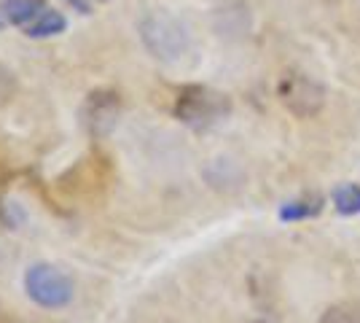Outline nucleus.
I'll return each mask as SVG.
<instances>
[{
  "instance_id": "2",
  "label": "nucleus",
  "mask_w": 360,
  "mask_h": 323,
  "mask_svg": "<svg viewBox=\"0 0 360 323\" xmlns=\"http://www.w3.org/2000/svg\"><path fill=\"white\" fill-rule=\"evenodd\" d=\"M25 291L35 305L46 310L68 308L73 302V280L54 264H32L25 272Z\"/></svg>"
},
{
  "instance_id": "10",
  "label": "nucleus",
  "mask_w": 360,
  "mask_h": 323,
  "mask_svg": "<svg viewBox=\"0 0 360 323\" xmlns=\"http://www.w3.org/2000/svg\"><path fill=\"white\" fill-rule=\"evenodd\" d=\"M317 323H360V302H342L328 308Z\"/></svg>"
},
{
  "instance_id": "11",
  "label": "nucleus",
  "mask_w": 360,
  "mask_h": 323,
  "mask_svg": "<svg viewBox=\"0 0 360 323\" xmlns=\"http://www.w3.org/2000/svg\"><path fill=\"white\" fill-rule=\"evenodd\" d=\"M25 224V210L16 202H3L0 200V227L6 229H16Z\"/></svg>"
},
{
  "instance_id": "3",
  "label": "nucleus",
  "mask_w": 360,
  "mask_h": 323,
  "mask_svg": "<svg viewBox=\"0 0 360 323\" xmlns=\"http://www.w3.org/2000/svg\"><path fill=\"white\" fill-rule=\"evenodd\" d=\"M140 35L148 51L159 60H178L188 49V32L169 14H150L140 25Z\"/></svg>"
},
{
  "instance_id": "5",
  "label": "nucleus",
  "mask_w": 360,
  "mask_h": 323,
  "mask_svg": "<svg viewBox=\"0 0 360 323\" xmlns=\"http://www.w3.org/2000/svg\"><path fill=\"white\" fill-rule=\"evenodd\" d=\"M121 116V100L116 92L110 89H97L86 97L84 103V110H81V119H84V127L91 138H105L113 132V127Z\"/></svg>"
},
{
  "instance_id": "9",
  "label": "nucleus",
  "mask_w": 360,
  "mask_h": 323,
  "mask_svg": "<svg viewBox=\"0 0 360 323\" xmlns=\"http://www.w3.org/2000/svg\"><path fill=\"white\" fill-rule=\"evenodd\" d=\"M330 200L342 215H358L360 213V186L358 184H336L330 191Z\"/></svg>"
},
{
  "instance_id": "1",
  "label": "nucleus",
  "mask_w": 360,
  "mask_h": 323,
  "mask_svg": "<svg viewBox=\"0 0 360 323\" xmlns=\"http://www.w3.org/2000/svg\"><path fill=\"white\" fill-rule=\"evenodd\" d=\"M231 113V100L218 89L191 84L178 94L175 116L191 129H210Z\"/></svg>"
},
{
  "instance_id": "12",
  "label": "nucleus",
  "mask_w": 360,
  "mask_h": 323,
  "mask_svg": "<svg viewBox=\"0 0 360 323\" xmlns=\"http://www.w3.org/2000/svg\"><path fill=\"white\" fill-rule=\"evenodd\" d=\"M16 92V78L11 70H6L3 65H0V106H6Z\"/></svg>"
},
{
  "instance_id": "4",
  "label": "nucleus",
  "mask_w": 360,
  "mask_h": 323,
  "mask_svg": "<svg viewBox=\"0 0 360 323\" xmlns=\"http://www.w3.org/2000/svg\"><path fill=\"white\" fill-rule=\"evenodd\" d=\"M280 100L285 103L290 113H296L301 119H309L320 113V108L326 106V89L315 78L304 76V73H288L280 84Z\"/></svg>"
},
{
  "instance_id": "7",
  "label": "nucleus",
  "mask_w": 360,
  "mask_h": 323,
  "mask_svg": "<svg viewBox=\"0 0 360 323\" xmlns=\"http://www.w3.org/2000/svg\"><path fill=\"white\" fill-rule=\"evenodd\" d=\"M65 25H68V22H65V16H62L60 11L46 8L44 6L22 30H25L27 38H51V35H60V32L65 30Z\"/></svg>"
},
{
  "instance_id": "8",
  "label": "nucleus",
  "mask_w": 360,
  "mask_h": 323,
  "mask_svg": "<svg viewBox=\"0 0 360 323\" xmlns=\"http://www.w3.org/2000/svg\"><path fill=\"white\" fill-rule=\"evenodd\" d=\"M323 197H304V200L285 202L280 208V221L285 224H296V221H307V218H315L323 213Z\"/></svg>"
},
{
  "instance_id": "6",
  "label": "nucleus",
  "mask_w": 360,
  "mask_h": 323,
  "mask_svg": "<svg viewBox=\"0 0 360 323\" xmlns=\"http://www.w3.org/2000/svg\"><path fill=\"white\" fill-rule=\"evenodd\" d=\"M44 8L41 0H3L0 3V30L3 27H25L32 16Z\"/></svg>"
}]
</instances>
